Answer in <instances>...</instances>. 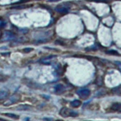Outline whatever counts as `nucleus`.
<instances>
[{"label": "nucleus", "mask_w": 121, "mask_h": 121, "mask_svg": "<svg viewBox=\"0 0 121 121\" xmlns=\"http://www.w3.org/2000/svg\"><path fill=\"white\" fill-rule=\"evenodd\" d=\"M20 99V97H19V95H15L12 96L10 98H9L6 102H4V105L5 106H10L14 104L17 103L18 100Z\"/></svg>", "instance_id": "nucleus-1"}, {"label": "nucleus", "mask_w": 121, "mask_h": 121, "mask_svg": "<svg viewBox=\"0 0 121 121\" xmlns=\"http://www.w3.org/2000/svg\"><path fill=\"white\" fill-rule=\"evenodd\" d=\"M77 94L80 98H82V99H85L90 96V91L88 88H83V89L79 90L77 91Z\"/></svg>", "instance_id": "nucleus-2"}, {"label": "nucleus", "mask_w": 121, "mask_h": 121, "mask_svg": "<svg viewBox=\"0 0 121 121\" xmlns=\"http://www.w3.org/2000/svg\"><path fill=\"white\" fill-rule=\"evenodd\" d=\"M15 36L14 33L10 31H6L3 35V39L4 41H10L15 39Z\"/></svg>", "instance_id": "nucleus-3"}, {"label": "nucleus", "mask_w": 121, "mask_h": 121, "mask_svg": "<svg viewBox=\"0 0 121 121\" xmlns=\"http://www.w3.org/2000/svg\"><path fill=\"white\" fill-rule=\"evenodd\" d=\"M69 7H66V6H58L55 8V10L60 13L65 14L69 12Z\"/></svg>", "instance_id": "nucleus-4"}, {"label": "nucleus", "mask_w": 121, "mask_h": 121, "mask_svg": "<svg viewBox=\"0 0 121 121\" xmlns=\"http://www.w3.org/2000/svg\"><path fill=\"white\" fill-rule=\"evenodd\" d=\"M71 111L69 110L67 108H62L60 111V115H61L63 117H68V116H70V113Z\"/></svg>", "instance_id": "nucleus-5"}, {"label": "nucleus", "mask_w": 121, "mask_h": 121, "mask_svg": "<svg viewBox=\"0 0 121 121\" xmlns=\"http://www.w3.org/2000/svg\"><path fill=\"white\" fill-rule=\"evenodd\" d=\"M121 108V103L119 102H115V103H113L110 109L113 112H116V111H118Z\"/></svg>", "instance_id": "nucleus-6"}, {"label": "nucleus", "mask_w": 121, "mask_h": 121, "mask_svg": "<svg viewBox=\"0 0 121 121\" xmlns=\"http://www.w3.org/2000/svg\"><path fill=\"white\" fill-rule=\"evenodd\" d=\"M64 90V87L62 84H58L55 87V91L56 93H61Z\"/></svg>", "instance_id": "nucleus-7"}, {"label": "nucleus", "mask_w": 121, "mask_h": 121, "mask_svg": "<svg viewBox=\"0 0 121 121\" xmlns=\"http://www.w3.org/2000/svg\"><path fill=\"white\" fill-rule=\"evenodd\" d=\"M56 55H51V56H49L48 57H46V58H44L43 59H42L41 60V62H43V64H48V63H50L49 62V60H51V59H53L54 58H56Z\"/></svg>", "instance_id": "nucleus-8"}, {"label": "nucleus", "mask_w": 121, "mask_h": 121, "mask_svg": "<svg viewBox=\"0 0 121 121\" xmlns=\"http://www.w3.org/2000/svg\"><path fill=\"white\" fill-rule=\"evenodd\" d=\"M9 96V93L7 91H0V100H3Z\"/></svg>", "instance_id": "nucleus-9"}, {"label": "nucleus", "mask_w": 121, "mask_h": 121, "mask_svg": "<svg viewBox=\"0 0 121 121\" xmlns=\"http://www.w3.org/2000/svg\"><path fill=\"white\" fill-rule=\"evenodd\" d=\"M81 105V102L78 99H76V100H74L72 102H71V105L73 107H78Z\"/></svg>", "instance_id": "nucleus-10"}, {"label": "nucleus", "mask_w": 121, "mask_h": 121, "mask_svg": "<svg viewBox=\"0 0 121 121\" xmlns=\"http://www.w3.org/2000/svg\"><path fill=\"white\" fill-rule=\"evenodd\" d=\"M3 114L6 116L10 117V118L14 119H19V116L15 114H13V113H3Z\"/></svg>", "instance_id": "nucleus-11"}, {"label": "nucleus", "mask_w": 121, "mask_h": 121, "mask_svg": "<svg viewBox=\"0 0 121 121\" xmlns=\"http://www.w3.org/2000/svg\"><path fill=\"white\" fill-rule=\"evenodd\" d=\"M30 107L27 105H19L18 106V108H17V110H29Z\"/></svg>", "instance_id": "nucleus-12"}, {"label": "nucleus", "mask_w": 121, "mask_h": 121, "mask_svg": "<svg viewBox=\"0 0 121 121\" xmlns=\"http://www.w3.org/2000/svg\"><path fill=\"white\" fill-rule=\"evenodd\" d=\"M7 79H8V76L7 75L0 73V82H4L6 81Z\"/></svg>", "instance_id": "nucleus-13"}, {"label": "nucleus", "mask_w": 121, "mask_h": 121, "mask_svg": "<svg viewBox=\"0 0 121 121\" xmlns=\"http://www.w3.org/2000/svg\"><path fill=\"white\" fill-rule=\"evenodd\" d=\"M28 7L27 6H25V5H19V6H15V7H12L11 9H17V10H19V9H26Z\"/></svg>", "instance_id": "nucleus-14"}, {"label": "nucleus", "mask_w": 121, "mask_h": 121, "mask_svg": "<svg viewBox=\"0 0 121 121\" xmlns=\"http://www.w3.org/2000/svg\"><path fill=\"white\" fill-rule=\"evenodd\" d=\"M89 1H93V2H96V3H109L110 0H88Z\"/></svg>", "instance_id": "nucleus-15"}, {"label": "nucleus", "mask_w": 121, "mask_h": 121, "mask_svg": "<svg viewBox=\"0 0 121 121\" xmlns=\"http://www.w3.org/2000/svg\"><path fill=\"white\" fill-rule=\"evenodd\" d=\"M107 53L108 54V55H118V52L116 51H115V50H108V51L107 52Z\"/></svg>", "instance_id": "nucleus-16"}, {"label": "nucleus", "mask_w": 121, "mask_h": 121, "mask_svg": "<svg viewBox=\"0 0 121 121\" xmlns=\"http://www.w3.org/2000/svg\"><path fill=\"white\" fill-rule=\"evenodd\" d=\"M78 116V113L77 112H74V111H71V112H70V116H71V117H77Z\"/></svg>", "instance_id": "nucleus-17"}, {"label": "nucleus", "mask_w": 121, "mask_h": 121, "mask_svg": "<svg viewBox=\"0 0 121 121\" xmlns=\"http://www.w3.org/2000/svg\"><path fill=\"white\" fill-rule=\"evenodd\" d=\"M33 48H30V47H27V48H25L23 49V52L24 53H28L31 52L32 51H33Z\"/></svg>", "instance_id": "nucleus-18"}, {"label": "nucleus", "mask_w": 121, "mask_h": 121, "mask_svg": "<svg viewBox=\"0 0 121 121\" xmlns=\"http://www.w3.org/2000/svg\"><path fill=\"white\" fill-rule=\"evenodd\" d=\"M6 26V22L3 20L0 19V28H3Z\"/></svg>", "instance_id": "nucleus-19"}, {"label": "nucleus", "mask_w": 121, "mask_h": 121, "mask_svg": "<svg viewBox=\"0 0 121 121\" xmlns=\"http://www.w3.org/2000/svg\"><path fill=\"white\" fill-rule=\"evenodd\" d=\"M42 96H43V98H45V99H49L50 98V96H48V95H42Z\"/></svg>", "instance_id": "nucleus-20"}, {"label": "nucleus", "mask_w": 121, "mask_h": 121, "mask_svg": "<svg viewBox=\"0 0 121 121\" xmlns=\"http://www.w3.org/2000/svg\"><path fill=\"white\" fill-rule=\"evenodd\" d=\"M60 0H48V2H58Z\"/></svg>", "instance_id": "nucleus-21"}, {"label": "nucleus", "mask_w": 121, "mask_h": 121, "mask_svg": "<svg viewBox=\"0 0 121 121\" xmlns=\"http://www.w3.org/2000/svg\"><path fill=\"white\" fill-rule=\"evenodd\" d=\"M45 120H52V119H48V118H45L44 119Z\"/></svg>", "instance_id": "nucleus-22"}, {"label": "nucleus", "mask_w": 121, "mask_h": 121, "mask_svg": "<svg viewBox=\"0 0 121 121\" xmlns=\"http://www.w3.org/2000/svg\"><path fill=\"white\" fill-rule=\"evenodd\" d=\"M0 120H1V121H5V120L3 119H0Z\"/></svg>", "instance_id": "nucleus-23"}]
</instances>
